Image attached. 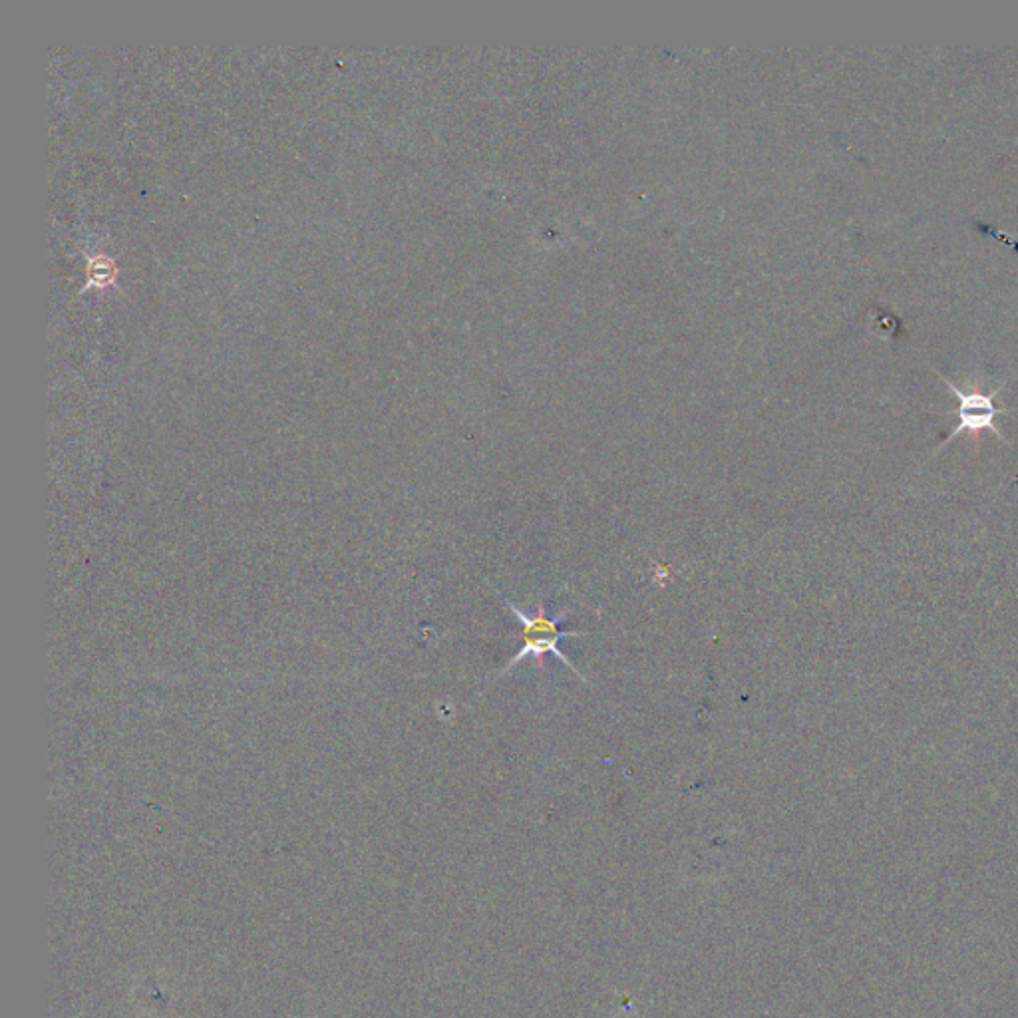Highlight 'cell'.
Returning a JSON list of instances; mask_svg holds the SVG:
<instances>
[{"label": "cell", "mask_w": 1018, "mask_h": 1018, "mask_svg": "<svg viewBox=\"0 0 1018 1018\" xmlns=\"http://www.w3.org/2000/svg\"><path fill=\"white\" fill-rule=\"evenodd\" d=\"M500 601L508 605L511 615L521 623V631H519V639L523 641V647L519 653L513 655V659L509 661L508 667H506V673L509 669H513L515 665H519L525 657H533L537 661V669L543 671V663H545V657L547 655H555L559 659V663H563L567 669H571L577 677L581 680H585V677L573 667V663L569 661V657L561 651V641L563 639H569V637H581L585 633H579V631H561L559 625L569 619V611H561L557 617H547L545 613V605L539 603L537 611L533 615H527L523 613L517 605H513L509 601L508 597H504L500 593Z\"/></svg>", "instance_id": "obj_1"}, {"label": "cell", "mask_w": 1018, "mask_h": 1018, "mask_svg": "<svg viewBox=\"0 0 1018 1018\" xmlns=\"http://www.w3.org/2000/svg\"><path fill=\"white\" fill-rule=\"evenodd\" d=\"M941 378H943V382L951 388V392H953V394L957 396V400H959V410H957L959 422H957V426L949 432V436L943 440V444L937 448V452H939V450H943V448H945L951 440H955V438H957L959 434H963V432H971L975 438H979V434H981V432L991 430V432H993L999 440H1003L1005 444H1009V440L1003 436V432L995 426V418H997L999 414H1007V412H1009L1007 408H1003V406H997V404H995V396L1003 390V386H1005L1007 382H1003L1001 386H997L993 392L985 394V392H979V390L963 392L959 386H955V382H953V380L945 378L943 374H941Z\"/></svg>", "instance_id": "obj_2"}, {"label": "cell", "mask_w": 1018, "mask_h": 1018, "mask_svg": "<svg viewBox=\"0 0 1018 1018\" xmlns=\"http://www.w3.org/2000/svg\"><path fill=\"white\" fill-rule=\"evenodd\" d=\"M88 275H90L92 283L106 285L108 281H112L116 277V265H114V261H110L106 257H96L90 261Z\"/></svg>", "instance_id": "obj_3"}]
</instances>
